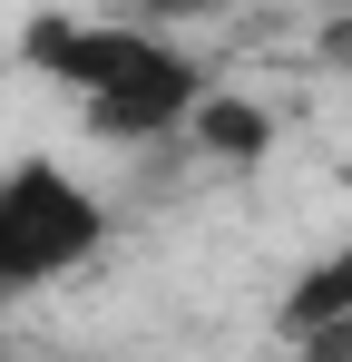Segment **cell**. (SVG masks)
Segmentation results:
<instances>
[{
  "instance_id": "6da1fadb",
  "label": "cell",
  "mask_w": 352,
  "mask_h": 362,
  "mask_svg": "<svg viewBox=\"0 0 352 362\" xmlns=\"http://www.w3.org/2000/svg\"><path fill=\"white\" fill-rule=\"evenodd\" d=\"M108 245V206L59 157H20L0 177V294H40Z\"/></svg>"
},
{
  "instance_id": "7a4b0ae2",
  "label": "cell",
  "mask_w": 352,
  "mask_h": 362,
  "mask_svg": "<svg viewBox=\"0 0 352 362\" xmlns=\"http://www.w3.org/2000/svg\"><path fill=\"white\" fill-rule=\"evenodd\" d=\"M196 98H206V69L186 59V49H147V59L127 69L117 88H98L88 98V127L98 137H117V147H147V137H167V127H186L196 118Z\"/></svg>"
},
{
  "instance_id": "3957f363",
  "label": "cell",
  "mask_w": 352,
  "mask_h": 362,
  "mask_svg": "<svg viewBox=\"0 0 352 362\" xmlns=\"http://www.w3.org/2000/svg\"><path fill=\"white\" fill-rule=\"evenodd\" d=\"M186 147L216 157V167H264V147H274V108L235 98V88H206L196 118H186Z\"/></svg>"
},
{
  "instance_id": "277c9868",
  "label": "cell",
  "mask_w": 352,
  "mask_h": 362,
  "mask_svg": "<svg viewBox=\"0 0 352 362\" xmlns=\"http://www.w3.org/2000/svg\"><path fill=\"white\" fill-rule=\"evenodd\" d=\"M352 313V245H333L323 264H303L284 284V303H274V323H284V343L293 333H313V323H343Z\"/></svg>"
},
{
  "instance_id": "5b68a950",
  "label": "cell",
  "mask_w": 352,
  "mask_h": 362,
  "mask_svg": "<svg viewBox=\"0 0 352 362\" xmlns=\"http://www.w3.org/2000/svg\"><path fill=\"white\" fill-rule=\"evenodd\" d=\"M137 30H196V20H225L235 0H117Z\"/></svg>"
},
{
  "instance_id": "8992f818",
  "label": "cell",
  "mask_w": 352,
  "mask_h": 362,
  "mask_svg": "<svg viewBox=\"0 0 352 362\" xmlns=\"http://www.w3.org/2000/svg\"><path fill=\"white\" fill-rule=\"evenodd\" d=\"M293 362H352V313H343V323H313V333H293Z\"/></svg>"
},
{
  "instance_id": "52a82bcc",
  "label": "cell",
  "mask_w": 352,
  "mask_h": 362,
  "mask_svg": "<svg viewBox=\"0 0 352 362\" xmlns=\"http://www.w3.org/2000/svg\"><path fill=\"white\" fill-rule=\"evenodd\" d=\"M313 59H333V69H352V10H343V20H323V30H313Z\"/></svg>"
},
{
  "instance_id": "ba28073f",
  "label": "cell",
  "mask_w": 352,
  "mask_h": 362,
  "mask_svg": "<svg viewBox=\"0 0 352 362\" xmlns=\"http://www.w3.org/2000/svg\"><path fill=\"white\" fill-rule=\"evenodd\" d=\"M0 362H10V353H0Z\"/></svg>"
}]
</instances>
